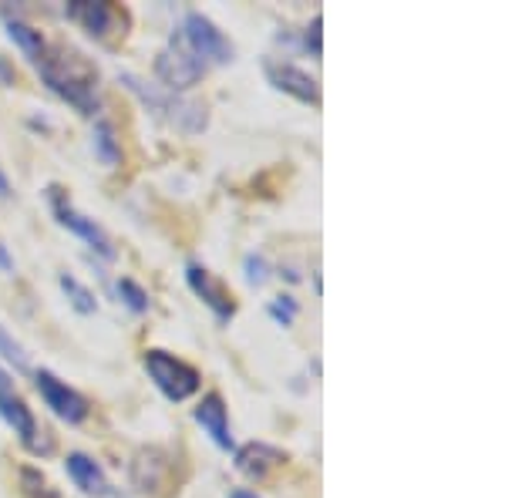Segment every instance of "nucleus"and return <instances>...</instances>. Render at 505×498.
<instances>
[{
    "label": "nucleus",
    "instance_id": "obj_1",
    "mask_svg": "<svg viewBox=\"0 0 505 498\" xmlns=\"http://www.w3.org/2000/svg\"><path fill=\"white\" fill-rule=\"evenodd\" d=\"M34 64H37V75L45 78V85L58 98L75 105L81 115L98 111V71L77 51H64V47L47 51L45 47V54Z\"/></svg>",
    "mask_w": 505,
    "mask_h": 498
},
{
    "label": "nucleus",
    "instance_id": "obj_2",
    "mask_svg": "<svg viewBox=\"0 0 505 498\" xmlns=\"http://www.w3.org/2000/svg\"><path fill=\"white\" fill-rule=\"evenodd\" d=\"M145 374L168 401H189L202 388V374L192 363L172 357L168 350H145Z\"/></svg>",
    "mask_w": 505,
    "mask_h": 498
},
{
    "label": "nucleus",
    "instance_id": "obj_3",
    "mask_svg": "<svg viewBox=\"0 0 505 498\" xmlns=\"http://www.w3.org/2000/svg\"><path fill=\"white\" fill-rule=\"evenodd\" d=\"M206 71H209V68L185 47V41L179 34H172V41H168V45L159 51V58H155V78H159L172 94L200 85L202 78H206Z\"/></svg>",
    "mask_w": 505,
    "mask_h": 498
},
{
    "label": "nucleus",
    "instance_id": "obj_4",
    "mask_svg": "<svg viewBox=\"0 0 505 498\" xmlns=\"http://www.w3.org/2000/svg\"><path fill=\"white\" fill-rule=\"evenodd\" d=\"M47 202H51L54 219H58L64 229H71L92 253H98L102 259H115V242H111V236H108L94 219H88L85 212H77L75 206H71V199H68V192H64L61 185H51V189H47Z\"/></svg>",
    "mask_w": 505,
    "mask_h": 498
},
{
    "label": "nucleus",
    "instance_id": "obj_5",
    "mask_svg": "<svg viewBox=\"0 0 505 498\" xmlns=\"http://www.w3.org/2000/svg\"><path fill=\"white\" fill-rule=\"evenodd\" d=\"M179 37L185 41V47L196 54V58L209 68V64H230L232 54H236V47L230 45V37L223 34V30L216 28L213 20L206 14H185L183 28L175 30Z\"/></svg>",
    "mask_w": 505,
    "mask_h": 498
},
{
    "label": "nucleus",
    "instance_id": "obj_6",
    "mask_svg": "<svg viewBox=\"0 0 505 498\" xmlns=\"http://www.w3.org/2000/svg\"><path fill=\"white\" fill-rule=\"evenodd\" d=\"M0 418L7 421V428L14 431L17 438H20V445L24 448H31L34 454H47L54 445H51V438H37L41 431H37V421H34L31 408L24 404V397L14 391V378L0 367Z\"/></svg>",
    "mask_w": 505,
    "mask_h": 498
},
{
    "label": "nucleus",
    "instance_id": "obj_7",
    "mask_svg": "<svg viewBox=\"0 0 505 498\" xmlns=\"http://www.w3.org/2000/svg\"><path fill=\"white\" fill-rule=\"evenodd\" d=\"M68 17L98 41H115V37H125V30H128V11L118 4L77 0V4H68Z\"/></svg>",
    "mask_w": 505,
    "mask_h": 498
},
{
    "label": "nucleus",
    "instance_id": "obj_8",
    "mask_svg": "<svg viewBox=\"0 0 505 498\" xmlns=\"http://www.w3.org/2000/svg\"><path fill=\"white\" fill-rule=\"evenodd\" d=\"M185 283H189V290L200 297L209 310H213V317L219 320V323H230L232 317H236V300H232V290L216 276V273H209L202 263H189L185 266Z\"/></svg>",
    "mask_w": 505,
    "mask_h": 498
},
{
    "label": "nucleus",
    "instance_id": "obj_9",
    "mask_svg": "<svg viewBox=\"0 0 505 498\" xmlns=\"http://www.w3.org/2000/svg\"><path fill=\"white\" fill-rule=\"evenodd\" d=\"M34 384H37V394L45 397V404L54 411L61 421L81 424L85 418H88V411H92L88 408V401H85L75 388H68L64 380L54 378L51 371H37V374H34Z\"/></svg>",
    "mask_w": 505,
    "mask_h": 498
},
{
    "label": "nucleus",
    "instance_id": "obj_10",
    "mask_svg": "<svg viewBox=\"0 0 505 498\" xmlns=\"http://www.w3.org/2000/svg\"><path fill=\"white\" fill-rule=\"evenodd\" d=\"M263 71H266V78H270V85L276 91L297 98L300 105H314V108L321 105V85H317V78L310 75V71L297 68L290 61H266Z\"/></svg>",
    "mask_w": 505,
    "mask_h": 498
},
{
    "label": "nucleus",
    "instance_id": "obj_11",
    "mask_svg": "<svg viewBox=\"0 0 505 498\" xmlns=\"http://www.w3.org/2000/svg\"><path fill=\"white\" fill-rule=\"evenodd\" d=\"M192 418L202 431L209 435L219 452H236V441H232V428H230V411H226V401L223 394H206L200 401V408L192 411Z\"/></svg>",
    "mask_w": 505,
    "mask_h": 498
},
{
    "label": "nucleus",
    "instance_id": "obj_12",
    "mask_svg": "<svg viewBox=\"0 0 505 498\" xmlns=\"http://www.w3.org/2000/svg\"><path fill=\"white\" fill-rule=\"evenodd\" d=\"M168 475H172V454L162 452V448H142L132 461V482H135L138 492H155L162 495L168 485Z\"/></svg>",
    "mask_w": 505,
    "mask_h": 498
},
{
    "label": "nucleus",
    "instance_id": "obj_13",
    "mask_svg": "<svg viewBox=\"0 0 505 498\" xmlns=\"http://www.w3.org/2000/svg\"><path fill=\"white\" fill-rule=\"evenodd\" d=\"M283 465H287V452L276 445H266V441H249L243 448H236V469L243 471L246 478L266 482Z\"/></svg>",
    "mask_w": 505,
    "mask_h": 498
},
{
    "label": "nucleus",
    "instance_id": "obj_14",
    "mask_svg": "<svg viewBox=\"0 0 505 498\" xmlns=\"http://www.w3.org/2000/svg\"><path fill=\"white\" fill-rule=\"evenodd\" d=\"M64 469H68V478L85 492V495H94V498H108L111 495V485H108V475L105 469L94 461L92 454L85 452H71L64 458Z\"/></svg>",
    "mask_w": 505,
    "mask_h": 498
},
{
    "label": "nucleus",
    "instance_id": "obj_15",
    "mask_svg": "<svg viewBox=\"0 0 505 498\" xmlns=\"http://www.w3.org/2000/svg\"><path fill=\"white\" fill-rule=\"evenodd\" d=\"M92 149L94 155L105 162L108 168H115L122 162V138L115 135V125L105 118L94 121V132H92Z\"/></svg>",
    "mask_w": 505,
    "mask_h": 498
},
{
    "label": "nucleus",
    "instance_id": "obj_16",
    "mask_svg": "<svg viewBox=\"0 0 505 498\" xmlns=\"http://www.w3.org/2000/svg\"><path fill=\"white\" fill-rule=\"evenodd\" d=\"M58 283H61L68 303L75 306L81 317H92V314H98V297H94L92 290L85 287L77 276H71V273H61V276H58Z\"/></svg>",
    "mask_w": 505,
    "mask_h": 498
},
{
    "label": "nucleus",
    "instance_id": "obj_17",
    "mask_svg": "<svg viewBox=\"0 0 505 498\" xmlns=\"http://www.w3.org/2000/svg\"><path fill=\"white\" fill-rule=\"evenodd\" d=\"M7 37H11L31 61H37L45 54V37H41V30H34L31 24H24V20H7Z\"/></svg>",
    "mask_w": 505,
    "mask_h": 498
},
{
    "label": "nucleus",
    "instance_id": "obj_18",
    "mask_svg": "<svg viewBox=\"0 0 505 498\" xmlns=\"http://www.w3.org/2000/svg\"><path fill=\"white\" fill-rule=\"evenodd\" d=\"M17 475H20V488H24V495L28 498H58V492H54L51 482L41 475V469H34V465H20Z\"/></svg>",
    "mask_w": 505,
    "mask_h": 498
},
{
    "label": "nucleus",
    "instance_id": "obj_19",
    "mask_svg": "<svg viewBox=\"0 0 505 498\" xmlns=\"http://www.w3.org/2000/svg\"><path fill=\"white\" fill-rule=\"evenodd\" d=\"M118 297H122V303L132 310V314H149V306H152L149 293L138 287L135 280H128V276H122V280H118Z\"/></svg>",
    "mask_w": 505,
    "mask_h": 498
},
{
    "label": "nucleus",
    "instance_id": "obj_20",
    "mask_svg": "<svg viewBox=\"0 0 505 498\" xmlns=\"http://www.w3.org/2000/svg\"><path fill=\"white\" fill-rule=\"evenodd\" d=\"M0 357L7 363H14V371H28V350L20 347L4 327H0Z\"/></svg>",
    "mask_w": 505,
    "mask_h": 498
},
{
    "label": "nucleus",
    "instance_id": "obj_21",
    "mask_svg": "<svg viewBox=\"0 0 505 498\" xmlns=\"http://www.w3.org/2000/svg\"><path fill=\"white\" fill-rule=\"evenodd\" d=\"M297 300H293L290 293H280L276 300H270V306H266V314L280 323V327H293V317H297Z\"/></svg>",
    "mask_w": 505,
    "mask_h": 498
},
{
    "label": "nucleus",
    "instance_id": "obj_22",
    "mask_svg": "<svg viewBox=\"0 0 505 498\" xmlns=\"http://www.w3.org/2000/svg\"><path fill=\"white\" fill-rule=\"evenodd\" d=\"M243 273H246V283L249 287H257L260 290L266 280H270V263L260 257V253H246L243 259Z\"/></svg>",
    "mask_w": 505,
    "mask_h": 498
},
{
    "label": "nucleus",
    "instance_id": "obj_23",
    "mask_svg": "<svg viewBox=\"0 0 505 498\" xmlns=\"http://www.w3.org/2000/svg\"><path fill=\"white\" fill-rule=\"evenodd\" d=\"M321 28H323V17L317 14L314 17V20H310V28H306V34H304V45L310 47V54H314V58H321Z\"/></svg>",
    "mask_w": 505,
    "mask_h": 498
},
{
    "label": "nucleus",
    "instance_id": "obj_24",
    "mask_svg": "<svg viewBox=\"0 0 505 498\" xmlns=\"http://www.w3.org/2000/svg\"><path fill=\"white\" fill-rule=\"evenodd\" d=\"M0 270H4V273H14V257L7 253V246H4V242H0Z\"/></svg>",
    "mask_w": 505,
    "mask_h": 498
},
{
    "label": "nucleus",
    "instance_id": "obj_25",
    "mask_svg": "<svg viewBox=\"0 0 505 498\" xmlns=\"http://www.w3.org/2000/svg\"><path fill=\"white\" fill-rule=\"evenodd\" d=\"M11 196H14V185L7 179V172L0 168V199H11Z\"/></svg>",
    "mask_w": 505,
    "mask_h": 498
},
{
    "label": "nucleus",
    "instance_id": "obj_26",
    "mask_svg": "<svg viewBox=\"0 0 505 498\" xmlns=\"http://www.w3.org/2000/svg\"><path fill=\"white\" fill-rule=\"evenodd\" d=\"M230 498H260V495L249 492V488H236V492H230Z\"/></svg>",
    "mask_w": 505,
    "mask_h": 498
}]
</instances>
